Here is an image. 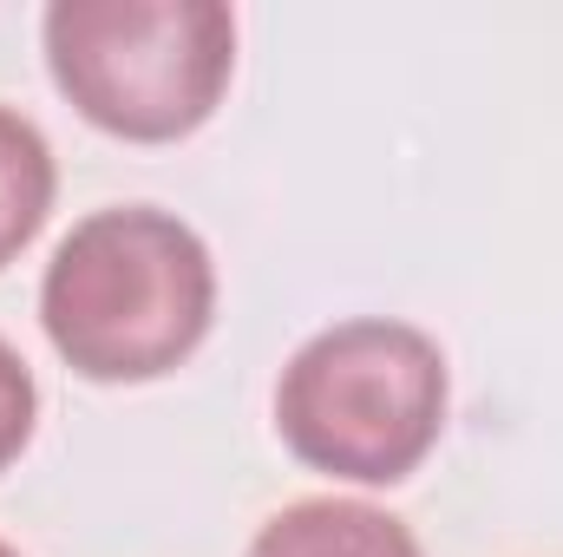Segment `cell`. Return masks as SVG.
<instances>
[{
	"label": "cell",
	"mask_w": 563,
	"mask_h": 557,
	"mask_svg": "<svg viewBox=\"0 0 563 557\" xmlns=\"http://www.w3.org/2000/svg\"><path fill=\"white\" fill-rule=\"evenodd\" d=\"M53 86L125 144L190 139L236 73V13L217 0H59L46 7Z\"/></svg>",
	"instance_id": "3"
},
{
	"label": "cell",
	"mask_w": 563,
	"mask_h": 557,
	"mask_svg": "<svg viewBox=\"0 0 563 557\" xmlns=\"http://www.w3.org/2000/svg\"><path fill=\"white\" fill-rule=\"evenodd\" d=\"M0 557H20V551H13V545H0Z\"/></svg>",
	"instance_id": "7"
},
{
	"label": "cell",
	"mask_w": 563,
	"mask_h": 557,
	"mask_svg": "<svg viewBox=\"0 0 563 557\" xmlns=\"http://www.w3.org/2000/svg\"><path fill=\"white\" fill-rule=\"evenodd\" d=\"M210 321L217 263L203 237L157 204H112L79 217L40 276V328L53 354L99 387H132L184 368Z\"/></svg>",
	"instance_id": "1"
},
{
	"label": "cell",
	"mask_w": 563,
	"mask_h": 557,
	"mask_svg": "<svg viewBox=\"0 0 563 557\" xmlns=\"http://www.w3.org/2000/svg\"><path fill=\"white\" fill-rule=\"evenodd\" d=\"M33 419H40V387H33V368H26V361L0 341V472L26 452Z\"/></svg>",
	"instance_id": "6"
},
{
	"label": "cell",
	"mask_w": 563,
	"mask_h": 557,
	"mask_svg": "<svg viewBox=\"0 0 563 557\" xmlns=\"http://www.w3.org/2000/svg\"><path fill=\"white\" fill-rule=\"evenodd\" d=\"M59 171H53V144L40 139L33 119L0 106V270L40 237L46 210H53Z\"/></svg>",
	"instance_id": "5"
},
{
	"label": "cell",
	"mask_w": 563,
	"mask_h": 557,
	"mask_svg": "<svg viewBox=\"0 0 563 557\" xmlns=\"http://www.w3.org/2000/svg\"><path fill=\"white\" fill-rule=\"evenodd\" d=\"M243 557H426L420 538L367 499H295Z\"/></svg>",
	"instance_id": "4"
},
{
	"label": "cell",
	"mask_w": 563,
	"mask_h": 557,
	"mask_svg": "<svg viewBox=\"0 0 563 557\" xmlns=\"http://www.w3.org/2000/svg\"><path fill=\"white\" fill-rule=\"evenodd\" d=\"M282 446L347 485H400L445 433V354L413 321L361 315L308 335L276 381Z\"/></svg>",
	"instance_id": "2"
}]
</instances>
